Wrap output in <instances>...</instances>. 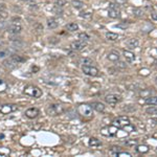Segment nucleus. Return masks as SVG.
I'll return each instance as SVG.
<instances>
[{
    "label": "nucleus",
    "instance_id": "7c9ffc66",
    "mask_svg": "<svg viewBox=\"0 0 157 157\" xmlns=\"http://www.w3.org/2000/svg\"><path fill=\"white\" fill-rule=\"evenodd\" d=\"M116 156H118V157H131L132 155H131V153H129V152H117V153H116Z\"/></svg>",
    "mask_w": 157,
    "mask_h": 157
},
{
    "label": "nucleus",
    "instance_id": "4c0bfd02",
    "mask_svg": "<svg viewBox=\"0 0 157 157\" xmlns=\"http://www.w3.org/2000/svg\"><path fill=\"white\" fill-rule=\"evenodd\" d=\"M127 0H116V3L118 4V5H122V4L126 3Z\"/></svg>",
    "mask_w": 157,
    "mask_h": 157
},
{
    "label": "nucleus",
    "instance_id": "393cba45",
    "mask_svg": "<svg viewBox=\"0 0 157 157\" xmlns=\"http://www.w3.org/2000/svg\"><path fill=\"white\" fill-rule=\"evenodd\" d=\"M122 129L125 130V131H127V132H133V131H135V130H136V128H135V127H134L132 124L130 123L129 125H126L125 127H123Z\"/></svg>",
    "mask_w": 157,
    "mask_h": 157
},
{
    "label": "nucleus",
    "instance_id": "f3484780",
    "mask_svg": "<svg viewBox=\"0 0 157 157\" xmlns=\"http://www.w3.org/2000/svg\"><path fill=\"white\" fill-rule=\"evenodd\" d=\"M108 15H109V17L114 18V19H115V18H118L120 16L118 9H109V10H108Z\"/></svg>",
    "mask_w": 157,
    "mask_h": 157
},
{
    "label": "nucleus",
    "instance_id": "f8f14e48",
    "mask_svg": "<svg viewBox=\"0 0 157 157\" xmlns=\"http://www.w3.org/2000/svg\"><path fill=\"white\" fill-rule=\"evenodd\" d=\"M91 107H92V109H94L97 112H104L105 111V105L101 102H94L91 104Z\"/></svg>",
    "mask_w": 157,
    "mask_h": 157
},
{
    "label": "nucleus",
    "instance_id": "bb28decb",
    "mask_svg": "<svg viewBox=\"0 0 157 157\" xmlns=\"http://www.w3.org/2000/svg\"><path fill=\"white\" fill-rule=\"evenodd\" d=\"M78 39L80 40H83V41H87V40H89L90 39V37H89L88 35L86 34V33H81V34H78Z\"/></svg>",
    "mask_w": 157,
    "mask_h": 157
},
{
    "label": "nucleus",
    "instance_id": "2eb2a0df",
    "mask_svg": "<svg viewBox=\"0 0 157 157\" xmlns=\"http://www.w3.org/2000/svg\"><path fill=\"white\" fill-rule=\"evenodd\" d=\"M135 150L138 152V153H148L149 152V150H150V148L148 147V146H146V145H137L136 148H135Z\"/></svg>",
    "mask_w": 157,
    "mask_h": 157
},
{
    "label": "nucleus",
    "instance_id": "7ed1b4c3",
    "mask_svg": "<svg viewBox=\"0 0 157 157\" xmlns=\"http://www.w3.org/2000/svg\"><path fill=\"white\" fill-rule=\"evenodd\" d=\"M82 71L88 77H97L99 73V69L92 66V65H83Z\"/></svg>",
    "mask_w": 157,
    "mask_h": 157
},
{
    "label": "nucleus",
    "instance_id": "c756f323",
    "mask_svg": "<svg viewBox=\"0 0 157 157\" xmlns=\"http://www.w3.org/2000/svg\"><path fill=\"white\" fill-rule=\"evenodd\" d=\"M72 5L75 7V9H82L84 7V3H83L82 1H78V0H75L72 2Z\"/></svg>",
    "mask_w": 157,
    "mask_h": 157
},
{
    "label": "nucleus",
    "instance_id": "72a5a7b5",
    "mask_svg": "<svg viewBox=\"0 0 157 157\" xmlns=\"http://www.w3.org/2000/svg\"><path fill=\"white\" fill-rule=\"evenodd\" d=\"M81 17H83V18H87V19H90L91 18V16H92V14L91 13H81V15H80Z\"/></svg>",
    "mask_w": 157,
    "mask_h": 157
},
{
    "label": "nucleus",
    "instance_id": "0eeeda50",
    "mask_svg": "<svg viewBox=\"0 0 157 157\" xmlns=\"http://www.w3.org/2000/svg\"><path fill=\"white\" fill-rule=\"evenodd\" d=\"M105 101L109 105H116L117 103H120L122 101V96H118V94H113V93H111V94L106 96Z\"/></svg>",
    "mask_w": 157,
    "mask_h": 157
},
{
    "label": "nucleus",
    "instance_id": "37998d69",
    "mask_svg": "<svg viewBox=\"0 0 157 157\" xmlns=\"http://www.w3.org/2000/svg\"><path fill=\"white\" fill-rule=\"evenodd\" d=\"M117 27H123V28H126L128 25H122V24H118V25H116Z\"/></svg>",
    "mask_w": 157,
    "mask_h": 157
},
{
    "label": "nucleus",
    "instance_id": "c03bdc74",
    "mask_svg": "<svg viewBox=\"0 0 157 157\" xmlns=\"http://www.w3.org/2000/svg\"><path fill=\"white\" fill-rule=\"evenodd\" d=\"M155 64H156V66H157V61H155Z\"/></svg>",
    "mask_w": 157,
    "mask_h": 157
},
{
    "label": "nucleus",
    "instance_id": "a878e982",
    "mask_svg": "<svg viewBox=\"0 0 157 157\" xmlns=\"http://www.w3.org/2000/svg\"><path fill=\"white\" fill-rule=\"evenodd\" d=\"M133 15L135 17H143V12L141 9H133Z\"/></svg>",
    "mask_w": 157,
    "mask_h": 157
},
{
    "label": "nucleus",
    "instance_id": "aec40b11",
    "mask_svg": "<svg viewBox=\"0 0 157 157\" xmlns=\"http://www.w3.org/2000/svg\"><path fill=\"white\" fill-rule=\"evenodd\" d=\"M146 113L150 114V115H157V107L150 105V107H148L146 109Z\"/></svg>",
    "mask_w": 157,
    "mask_h": 157
},
{
    "label": "nucleus",
    "instance_id": "9b49d317",
    "mask_svg": "<svg viewBox=\"0 0 157 157\" xmlns=\"http://www.w3.org/2000/svg\"><path fill=\"white\" fill-rule=\"evenodd\" d=\"M124 57H125V59H126V61L128 63H133L135 61V55L130 50L124 51Z\"/></svg>",
    "mask_w": 157,
    "mask_h": 157
},
{
    "label": "nucleus",
    "instance_id": "79ce46f5",
    "mask_svg": "<svg viewBox=\"0 0 157 157\" xmlns=\"http://www.w3.org/2000/svg\"><path fill=\"white\" fill-rule=\"evenodd\" d=\"M21 1H23V2H28V3H31V2H35V0H21Z\"/></svg>",
    "mask_w": 157,
    "mask_h": 157
},
{
    "label": "nucleus",
    "instance_id": "9d476101",
    "mask_svg": "<svg viewBox=\"0 0 157 157\" xmlns=\"http://www.w3.org/2000/svg\"><path fill=\"white\" fill-rule=\"evenodd\" d=\"M21 31H22V27H21L19 24H16V23L12 24V25H10V26L7 27V31L10 33V34H13V35L19 34Z\"/></svg>",
    "mask_w": 157,
    "mask_h": 157
},
{
    "label": "nucleus",
    "instance_id": "423d86ee",
    "mask_svg": "<svg viewBox=\"0 0 157 157\" xmlns=\"http://www.w3.org/2000/svg\"><path fill=\"white\" fill-rule=\"evenodd\" d=\"M18 109V107L13 104H4L0 107V113L1 114H10Z\"/></svg>",
    "mask_w": 157,
    "mask_h": 157
},
{
    "label": "nucleus",
    "instance_id": "473e14b6",
    "mask_svg": "<svg viewBox=\"0 0 157 157\" xmlns=\"http://www.w3.org/2000/svg\"><path fill=\"white\" fill-rule=\"evenodd\" d=\"M126 145L127 146H135V145H137V139L128 140V141H126Z\"/></svg>",
    "mask_w": 157,
    "mask_h": 157
},
{
    "label": "nucleus",
    "instance_id": "dca6fc26",
    "mask_svg": "<svg viewBox=\"0 0 157 157\" xmlns=\"http://www.w3.org/2000/svg\"><path fill=\"white\" fill-rule=\"evenodd\" d=\"M89 146L92 148H97L99 146H102V143L99 141V139L96 138V137H91L90 139H89Z\"/></svg>",
    "mask_w": 157,
    "mask_h": 157
},
{
    "label": "nucleus",
    "instance_id": "e433bc0d",
    "mask_svg": "<svg viewBox=\"0 0 157 157\" xmlns=\"http://www.w3.org/2000/svg\"><path fill=\"white\" fill-rule=\"evenodd\" d=\"M151 93H152V91H150V90H146V91H141V92H140V96H150V94Z\"/></svg>",
    "mask_w": 157,
    "mask_h": 157
},
{
    "label": "nucleus",
    "instance_id": "20e7f679",
    "mask_svg": "<svg viewBox=\"0 0 157 157\" xmlns=\"http://www.w3.org/2000/svg\"><path fill=\"white\" fill-rule=\"evenodd\" d=\"M78 112L82 116H91L92 115V107L87 104H82L78 107Z\"/></svg>",
    "mask_w": 157,
    "mask_h": 157
},
{
    "label": "nucleus",
    "instance_id": "6e6552de",
    "mask_svg": "<svg viewBox=\"0 0 157 157\" xmlns=\"http://www.w3.org/2000/svg\"><path fill=\"white\" fill-rule=\"evenodd\" d=\"M87 46V43L83 40H78V41H75V42H72L70 47L73 49V50H77V51H81L83 50L84 48Z\"/></svg>",
    "mask_w": 157,
    "mask_h": 157
},
{
    "label": "nucleus",
    "instance_id": "f257e3e1",
    "mask_svg": "<svg viewBox=\"0 0 157 157\" xmlns=\"http://www.w3.org/2000/svg\"><path fill=\"white\" fill-rule=\"evenodd\" d=\"M23 93L25 96H28L31 97H40L42 96V90L39 87L35 85H27L23 89Z\"/></svg>",
    "mask_w": 157,
    "mask_h": 157
},
{
    "label": "nucleus",
    "instance_id": "2f4dec72",
    "mask_svg": "<svg viewBox=\"0 0 157 157\" xmlns=\"http://www.w3.org/2000/svg\"><path fill=\"white\" fill-rule=\"evenodd\" d=\"M101 133H102V135H104V136H109V131H108V126H107V127H104V128H102V129H101Z\"/></svg>",
    "mask_w": 157,
    "mask_h": 157
},
{
    "label": "nucleus",
    "instance_id": "4be33fe9",
    "mask_svg": "<svg viewBox=\"0 0 157 157\" xmlns=\"http://www.w3.org/2000/svg\"><path fill=\"white\" fill-rule=\"evenodd\" d=\"M106 38L109 40V41H115L118 39V35L115 34V33H112V31H109L106 34Z\"/></svg>",
    "mask_w": 157,
    "mask_h": 157
},
{
    "label": "nucleus",
    "instance_id": "f03ea898",
    "mask_svg": "<svg viewBox=\"0 0 157 157\" xmlns=\"http://www.w3.org/2000/svg\"><path fill=\"white\" fill-rule=\"evenodd\" d=\"M65 108L63 105H59V104H52L46 108V113L50 116H57L60 115L62 113H64Z\"/></svg>",
    "mask_w": 157,
    "mask_h": 157
},
{
    "label": "nucleus",
    "instance_id": "ea45409f",
    "mask_svg": "<svg viewBox=\"0 0 157 157\" xmlns=\"http://www.w3.org/2000/svg\"><path fill=\"white\" fill-rule=\"evenodd\" d=\"M12 21H13L14 23H16V21H18V23H19V22H20V21H21V19H20V18H19V17H18V18L15 17V18H13V20H12Z\"/></svg>",
    "mask_w": 157,
    "mask_h": 157
},
{
    "label": "nucleus",
    "instance_id": "4468645a",
    "mask_svg": "<svg viewBox=\"0 0 157 157\" xmlns=\"http://www.w3.org/2000/svg\"><path fill=\"white\" fill-rule=\"evenodd\" d=\"M127 45H128V47L130 49H135L139 46V41H138V39L136 38H133V39H130L129 41L127 42Z\"/></svg>",
    "mask_w": 157,
    "mask_h": 157
},
{
    "label": "nucleus",
    "instance_id": "39448f33",
    "mask_svg": "<svg viewBox=\"0 0 157 157\" xmlns=\"http://www.w3.org/2000/svg\"><path fill=\"white\" fill-rule=\"evenodd\" d=\"M130 124V120L128 116H120V117H117L115 120H113V124L115 127H117L118 129H122L123 127H125L126 125H129Z\"/></svg>",
    "mask_w": 157,
    "mask_h": 157
},
{
    "label": "nucleus",
    "instance_id": "ddd939ff",
    "mask_svg": "<svg viewBox=\"0 0 157 157\" xmlns=\"http://www.w3.org/2000/svg\"><path fill=\"white\" fill-rule=\"evenodd\" d=\"M120 54L115 50L110 51L109 54H108V56H107V59L110 60V61H112V62H117L118 60H120Z\"/></svg>",
    "mask_w": 157,
    "mask_h": 157
},
{
    "label": "nucleus",
    "instance_id": "cd10ccee",
    "mask_svg": "<svg viewBox=\"0 0 157 157\" xmlns=\"http://www.w3.org/2000/svg\"><path fill=\"white\" fill-rule=\"evenodd\" d=\"M7 88V84L4 81L0 80V92H4Z\"/></svg>",
    "mask_w": 157,
    "mask_h": 157
},
{
    "label": "nucleus",
    "instance_id": "5701e85b",
    "mask_svg": "<svg viewBox=\"0 0 157 157\" xmlns=\"http://www.w3.org/2000/svg\"><path fill=\"white\" fill-rule=\"evenodd\" d=\"M10 60H13V61L16 63V64H19V63H22V62L25 61V59L22 58L21 56H18V55H13L10 56Z\"/></svg>",
    "mask_w": 157,
    "mask_h": 157
},
{
    "label": "nucleus",
    "instance_id": "c85d7f7f",
    "mask_svg": "<svg viewBox=\"0 0 157 157\" xmlns=\"http://www.w3.org/2000/svg\"><path fill=\"white\" fill-rule=\"evenodd\" d=\"M81 63H82L83 65H91V64H93V61L90 58H84L81 60Z\"/></svg>",
    "mask_w": 157,
    "mask_h": 157
},
{
    "label": "nucleus",
    "instance_id": "6ab92c4d",
    "mask_svg": "<svg viewBox=\"0 0 157 157\" xmlns=\"http://www.w3.org/2000/svg\"><path fill=\"white\" fill-rule=\"evenodd\" d=\"M58 21L54 19V18H51V19H48L47 20V26L51 29H54V28L58 27Z\"/></svg>",
    "mask_w": 157,
    "mask_h": 157
},
{
    "label": "nucleus",
    "instance_id": "c9c22d12",
    "mask_svg": "<svg viewBox=\"0 0 157 157\" xmlns=\"http://www.w3.org/2000/svg\"><path fill=\"white\" fill-rule=\"evenodd\" d=\"M5 18H7V12H4V10H0V20H2V19H5Z\"/></svg>",
    "mask_w": 157,
    "mask_h": 157
},
{
    "label": "nucleus",
    "instance_id": "b1692460",
    "mask_svg": "<svg viewBox=\"0 0 157 157\" xmlns=\"http://www.w3.org/2000/svg\"><path fill=\"white\" fill-rule=\"evenodd\" d=\"M117 130H118V128H117V127H115L114 125H112V126H108V131H109V136H110V137L115 136L116 133H117Z\"/></svg>",
    "mask_w": 157,
    "mask_h": 157
},
{
    "label": "nucleus",
    "instance_id": "f704fd0d",
    "mask_svg": "<svg viewBox=\"0 0 157 157\" xmlns=\"http://www.w3.org/2000/svg\"><path fill=\"white\" fill-rule=\"evenodd\" d=\"M116 67H118V68H122V69H125L127 68V64L125 62H120L118 64L116 65Z\"/></svg>",
    "mask_w": 157,
    "mask_h": 157
},
{
    "label": "nucleus",
    "instance_id": "1a4fd4ad",
    "mask_svg": "<svg viewBox=\"0 0 157 157\" xmlns=\"http://www.w3.org/2000/svg\"><path fill=\"white\" fill-rule=\"evenodd\" d=\"M39 114H40V111H39L37 108H28V109L25 111V116L28 117V118H31V120L36 118Z\"/></svg>",
    "mask_w": 157,
    "mask_h": 157
},
{
    "label": "nucleus",
    "instance_id": "a211bd4d",
    "mask_svg": "<svg viewBox=\"0 0 157 157\" xmlns=\"http://www.w3.org/2000/svg\"><path fill=\"white\" fill-rule=\"evenodd\" d=\"M146 104H148V105H153V106H157V96H148L147 99H146Z\"/></svg>",
    "mask_w": 157,
    "mask_h": 157
},
{
    "label": "nucleus",
    "instance_id": "412c9836",
    "mask_svg": "<svg viewBox=\"0 0 157 157\" xmlns=\"http://www.w3.org/2000/svg\"><path fill=\"white\" fill-rule=\"evenodd\" d=\"M66 29L69 31H75L78 29V25L75 22H71V23H68L66 25Z\"/></svg>",
    "mask_w": 157,
    "mask_h": 157
},
{
    "label": "nucleus",
    "instance_id": "58836bf2",
    "mask_svg": "<svg viewBox=\"0 0 157 157\" xmlns=\"http://www.w3.org/2000/svg\"><path fill=\"white\" fill-rule=\"evenodd\" d=\"M151 18H152L154 21H157V13H152V14H151Z\"/></svg>",
    "mask_w": 157,
    "mask_h": 157
},
{
    "label": "nucleus",
    "instance_id": "a19ab883",
    "mask_svg": "<svg viewBox=\"0 0 157 157\" xmlns=\"http://www.w3.org/2000/svg\"><path fill=\"white\" fill-rule=\"evenodd\" d=\"M5 10V4L0 3V10Z\"/></svg>",
    "mask_w": 157,
    "mask_h": 157
}]
</instances>
